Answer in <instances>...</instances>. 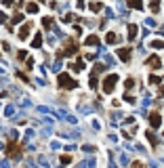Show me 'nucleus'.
Masks as SVG:
<instances>
[{
  "instance_id": "obj_1",
  "label": "nucleus",
  "mask_w": 164,
  "mask_h": 168,
  "mask_svg": "<svg viewBox=\"0 0 164 168\" xmlns=\"http://www.w3.org/2000/svg\"><path fill=\"white\" fill-rule=\"evenodd\" d=\"M116 80H118V78H116L114 74H112V76H107L105 80H103V91H105V93H112V91H114V84H116Z\"/></svg>"
},
{
  "instance_id": "obj_2",
  "label": "nucleus",
  "mask_w": 164,
  "mask_h": 168,
  "mask_svg": "<svg viewBox=\"0 0 164 168\" xmlns=\"http://www.w3.org/2000/svg\"><path fill=\"white\" fill-rule=\"evenodd\" d=\"M59 84H61L63 88H74V86H76V82L72 80L69 76H65V74H61V76H59Z\"/></svg>"
},
{
  "instance_id": "obj_3",
  "label": "nucleus",
  "mask_w": 164,
  "mask_h": 168,
  "mask_svg": "<svg viewBox=\"0 0 164 168\" xmlns=\"http://www.w3.org/2000/svg\"><path fill=\"white\" fill-rule=\"evenodd\" d=\"M76 50H78V44H76V40H74V38H72V40H67V44H65V50H63V53H65V55H74Z\"/></svg>"
},
{
  "instance_id": "obj_4",
  "label": "nucleus",
  "mask_w": 164,
  "mask_h": 168,
  "mask_svg": "<svg viewBox=\"0 0 164 168\" xmlns=\"http://www.w3.org/2000/svg\"><path fill=\"white\" fill-rule=\"evenodd\" d=\"M149 122H151V126H154V128H158V126L162 124V118H160V113H158V111H154L151 116H149Z\"/></svg>"
},
{
  "instance_id": "obj_5",
  "label": "nucleus",
  "mask_w": 164,
  "mask_h": 168,
  "mask_svg": "<svg viewBox=\"0 0 164 168\" xmlns=\"http://www.w3.org/2000/svg\"><path fill=\"white\" fill-rule=\"evenodd\" d=\"M160 63H162V61H160V57H156V55L147 59V65H149L151 69H158V67H160Z\"/></svg>"
},
{
  "instance_id": "obj_6",
  "label": "nucleus",
  "mask_w": 164,
  "mask_h": 168,
  "mask_svg": "<svg viewBox=\"0 0 164 168\" xmlns=\"http://www.w3.org/2000/svg\"><path fill=\"white\" fill-rule=\"evenodd\" d=\"M118 55H120L122 61H129V59H131V48H120V53H118Z\"/></svg>"
},
{
  "instance_id": "obj_7",
  "label": "nucleus",
  "mask_w": 164,
  "mask_h": 168,
  "mask_svg": "<svg viewBox=\"0 0 164 168\" xmlns=\"http://www.w3.org/2000/svg\"><path fill=\"white\" fill-rule=\"evenodd\" d=\"M126 4L133 6V8H143V2H141V0H126Z\"/></svg>"
},
{
  "instance_id": "obj_8",
  "label": "nucleus",
  "mask_w": 164,
  "mask_h": 168,
  "mask_svg": "<svg viewBox=\"0 0 164 168\" xmlns=\"http://www.w3.org/2000/svg\"><path fill=\"white\" fill-rule=\"evenodd\" d=\"M105 40H107L109 44H114V42H118V36H116V34H114V32H109V34H107V36H105Z\"/></svg>"
},
{
  "instance_id": "obj_9",
  "label": "nucleus",
  "mask_w": 164,
  "mask_h": 168,
  "mask_svg": "<svg viewBox=\"0 0 164 168\" xmlns=\"http://www.w3.org/2000/svg\"><path fill=\"white\" fill-rule=\"evenodd\" d=\"M129 38H131V40L137 38V28H135V25H129Z\"/></svg>"
},
{
  "instance_id": "obj_10",
  "label": "nucleus",
  "mask_w": 164,
  "mask_h": 168,
  "mask_svg": "<svg viewBox=\"0 0 164 168\" xmlns=\"http://www.w3.org/2000/svg\"><path fill=\"white\" fill-rule=\"evenodd\" d=\"M99 40H97V36H88L86 38V44H97Z\"/></svg>"
},
{
  "instance_id": "obj_11",
  "label": "nucleus",
  "mask_w": 164,
  "mask_h": 168,
  "mask_svg": "<svg viewBox=\"0 0 164 168\" xmlns=\"http://www.w3.org/2000/svg\"><path fill=\"white\" fill-rule=\"evenodd\" d=\"M147 139L151 141V145H158V141H156V137H154V132H147Z\"/></svg>"
},
{
  "instance_id": "obj_12",
  "label": "nucleus",
  "mask_w": 164,
  "mask_h": 168,
  "mask_svg": "<svg viewBox=\"0 0 164 168\" xmlns=\"http://www.w3.org/2000/svg\"><path fill=\"white\" fill-rule=\"evenodd\" d=\"M133 84H135V82H133V78H129V80L124 82V88H129V91H131V88H133Z\"/></svg>"
},
{
  "instance_id": "obj_13",
  "label": "nucleus",
  "mask_w": 164,
  "mask_h": 168,
  "mask_svg": "<svg viewBox=\"0 0 164 168\" xmlns=\"http://www.w3.org/2000/svg\"><path fill=\"white\" fill-rule=\"evenodd\" d=\"M158 8H160V4H158V0H154V2H151V11H154V13H158Z\"/></svg>"
},
{
  "instance_id": "obj_14",
  "label": "nucleus",
  "mask_w": 164,
  "mask_h": 168,
  "mask_svg": "<svg viewBox=\"0 0 164 168\" xmlns=\"http://www.w3.org/2000/svg\"><path fill=\"white\" fill-rule=\"evenodd\" d=\"M90 8H93V11H101V4H99V2H93V4H90Z\"/></svg>"
},
{
  "instance_id": "obj_15",
  "label": "nucleus",
  "mask_w": 164,
  "mask_h": 168,
  "mask_svg": "<svg viewBox=\"0 0 164 168\" xmlns=\"http://www.w3.org/2000/svg\"><path fill=\"white\" fill-rule=\"evenodd\" d=\"M162 46H164L162 40H156V42H154V48H162Z\"/></svg>"
},
{
  "instance_id": "obj_16",
  "label": "nucleus",
  "mask_w": 164,
  "mask_h": 168,
  "mask_svg": "<svg viewBox=\"0 0 164 168\" xmlns=\"http://www.w3.org/2000/svg\"><path fill=\"white\" fill-rule=\"evenodd\" d=\"M40 42H42V38H40V36H36V40H34V46H40Z\"/></svg>"
},
{
  "instance_id": "obj_17",
  "label": "nucleus",
  "mask_w": 164,
  "mask_h": 168,
  "mask_svg": "<svg viewBox=\"0 0 164 168\" xmlns=\"http://www.w3.org/2000/svg\"><path fill=\"white\" fill-rule=\"evenodd\" d=\"M36 8H38L36 4H30V6H27V11H30V13H36Z\"/></svg>"
}]
</instances>
